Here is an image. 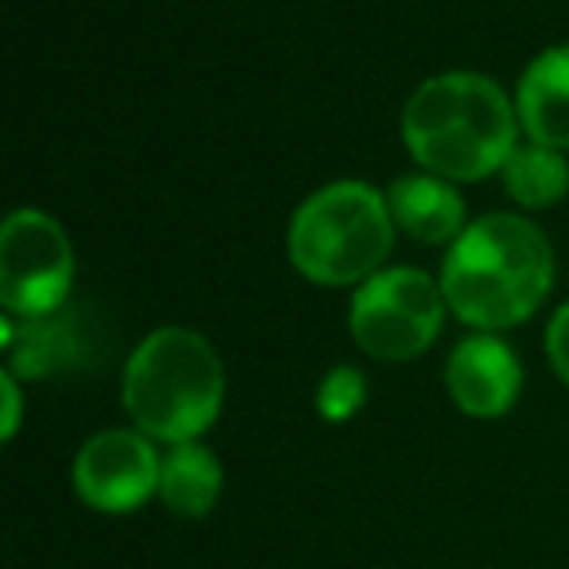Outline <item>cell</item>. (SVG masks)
<instances>
[{"label": "cell", "mask_w": 569, "mask_h": 569, "mask_svg": "<svg viewBox=\"0 0 569 569\" xmlns=\"http://www.w3.org/2000/svg\"><path fill=\"white\" fill-rule=\"evenodd\" d=\"M441 293L476 332H507L530 320L553 289V246L522 214H483L445 250Z\"/></svg>", "instance_id": "1"}, {"label": "cell", "mask_w": 569, "mask_h": 569, "mask_svg": "<svg viewBox=\"0 0 569 569\" xmlns=\"http://www.w3.org/2000/svg\"><path fill=\"white\" fill-rule=\"evenodd\" d=\"M519 113L496 79L445 71L426 79L402 110V141L421 172L476 183L503 172L519 149Z\"/></svg>", "instance_id": "2"}, {"label": "cell", "mask_w": 569, "mask_h": 569, "mask_svg": "<svg viewBox=\"0 0 569 569\" xmlns=\"http://www.w3.org/2000/svg\"><path fill=\"white\" fill-rule=\"evenodd\" d=\"M227 398V371L214 343L196 328L168 325L133 348L121 379V406L133 429L164 445L196 441L214 426Z\"/></svg>", "instance_id": "3"}, {"label": "cell", "mask_w": 569, "mask_h": 569, "mask_svg": "<svg viewBox=\"0 0 569 569\" xmlns=\"http://www.w3.org/2000/svg\"><path fill=\"white\" fill-rule=\"evenodd\" d=\"M395 214L363 180H336L312 191L289 222V261L312 284L343 289L375 277L395 246Z\"/></svg>", "instance_id": "4"}, {"label": "cell", "mask_w": 569, "mask_h": 569, "mask_svg": "<svg viewBox=\"0 0 569 569\" xmlns=\"http://www.w3.org/2000/svg\"><path fill=\"white\" fill-rule=\"evenodd\" d=\"M445 312H449V301L437 277L413 266H395L379 269L359 284L351 297L348 328L359 351H367L371 359L406 363L433 348Z\"/></svg>", "instance_id": "5"}, {"label": "cell", "mask_w": 569, "mask_h": 569, "mask_svg": "<svg viewBox=\"0 0 569 569\" xmlns=\"http://www.w3.org/2000/svg\"><path fill=\"white\" fill-rule=\"evenodd\" d=\"M74 284V250L63 222L40 207H20L0 227V305L17 320H48Z\"/></svg>", "instance_id": "6"}, {"label": "cell", "mask_w": 569, "mask_h": 569, "mask_svg": "<svg viewBox=\"0 0 569 569\" xmlns=\"http://www.w3.org/2000/svg\"><path fill=\"white\" fill-rule=\"evenodd\" d=\"M160 460L141 429H102L74 457V491L87 507L126 515L160 488Z\"/></svg>", "instance_id": "7"}, {"label": "cell", "mask_w": 569, "mask_h": 569, "mask_svg": "<svg viewBox=\"0 0 569 569\" xmlns=\"http://www.w3.org/2000/svg\"><path fill=\"white\" fill-rule=\"evenodd\" d=\"M445 387L468 418H503L522 390V363L496 332H476L452 348L445 363Z\"/></svg>", "instance_id": "8"}, {"label": "cell", "mask_w": 569, "mask_h": 569, "mask_svg": "<svg viewBox=\"0 0 569 569\" xmlns=\"http://www.w3.org/2000/svg\"><path fill=\"white\" fill-rule=\"evenodd\" d=\"M515 113L527 141L569 152V43L530 59L515 87Z\"/></svg>", "instance_id": "9"}, {"label": "cell", "mask_w": 569, "mask_h": 569, "mask_svg": "<svg viewBox=\"0 0 569 569\" xmlns=\"http://www.w3.org/2000/svg\"><path fill=\"white\" fill-rule=\"evenodd\" d=\"M387 203L395 214V227L421 246H452L468 227L460 188L433 172L398 176L387 191Z\"/></svg>", "instance_id": "10"}, {"label": "cell", "mask_w": 569, "mask_h": 569, "mask_svg": "<svg viewBox=\"0 0 569 569\" xmlns=\"http://www.w3.org/2000/svg\"><path fill=\"white\" fill-rule=\"evenodd\" d=\"M157 496L180 519H203L222 496V465L211 449L199 441L172 445L160 460V488Z\"/></svg>", "instance_id": "11"}, {"label": "cell", "mask_w": 569, "mask_h": 569, "mask_svg": "<svg viewBox=\"0 0 569 569\" xmlns=\"http://www.w3.org/2000/svg\"><path fill=\"white\" fill-rule=\"evenodd\" d=\"M499 176H503L507 196H511L519 207H527V211L553 207L558 199H566V191H569L566 152L546 149V144H535V141L519 144Z\"/></svg>", "instance_id": "12"}, {"label": "cell", "mask_w": 569, "mask_h": 569, "mask_svg": "<svg viewBox=\"0 0 569 569\" xmlns=\"http://www.w3.org/2000/svg\"><path fill=\"white\" fill-rule=\"evenodd\" d=\"M367 402V379L356 367H332L317 387V410L325 421H351Z\"/></svg>", "instance_id": "13"}, {"label": "cell", "mask_w": 569, "mask_h": 569, "mask_svg": "<svg viewBox=\"0 0 569 569\" xmlns=\"http://www.w3.org/2000/svg\"><path fill=\"white\" fill-rule=\"evenodd\" d=\"M546 356H550L553 375L569 387V301L553 312L550 328H546Z\"/></svg>", "instance_id": "14"}, {"label": "cell", "mask_w": 569, "mask_h": 569, "mask_svg": "<svg viewBox=\"0 0 569 569\" xmlns=\"http://www.w3.org/2000/svg\"><path fill=\"white\" fill-rule=\"evenodd\" d=\"M0 390H4V426H0V437L4 441H12L20 429V413H24V406H20V382H17V371H9L4 367V375H0Z\"/></svg>", "instance_id": "15"}]
</instances>
